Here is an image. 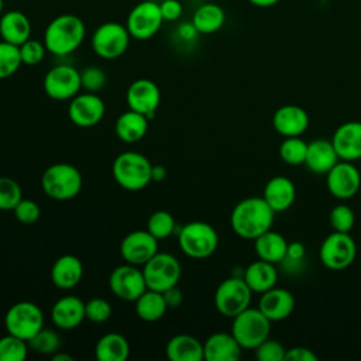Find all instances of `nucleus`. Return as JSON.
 I'll return each instance as SVG.
<instances>
[{
    "label": "nucleus",
    "mask_w": 361,
    "mask_h": 361,
    "mask_svg": "<svg viewBox=\"0 0 361 361\" xmlns=\"http://www.w3.org/2000/svg\"><path fill=\"white\" fill-rule=\"evenodd\" d=\"M275 212L261 196H251L240 200L231 210L230 226L244 240H255L272 227Z\"/></svg>",
    "instance_id": "f257e3e1"
},
{
    "label": "nucleus",
    "mask_w": 361,
    "mask_h": 361,
    "mask_svg": "<svg viewBox=\"0 0 361 361\" xmlns=\"http://www.w3.org/2000/svg\"><path fill=\"white\" fill-rule=\"evenodd\" d=\"M86 27L75 14H59L54 17L44 31L47 51L56 56H66L75 52L83 42Z\"/></svg>",
    "instance_id": "f03ea898"
},
{
    "label": "nucleus",
    "mask_w": 361,
    "mask_h": 361,
    "mask_svg": "<svg viewBox=\"0 0 361 361\" xmlns=\"http://www.w3.org/2000/svg\"><path fill=\"white\" fill-rule=\"evenodd\" d=\"M152 164L149 159L135 151L118 154L111 165V173L118 186L126 190L137 192L151 183Z\"/></svg>",
    "instance_id": "7ed1b4c3"
},
{
    "label": "nucleus",
    "mask_w": 361,
    "mask_h": 361,
    "mask_svg": "<svg viewBox=\"0 0 361 361\" xmlns=\"http://www.w3.org/2000/svg\"><path fill=\"white\" fill-rule=\"evenodd\" d=\"M83 179L80 171L66 162L49 165L41 176V188L44 193L55 200H69L82 190Z\"/></svg>",
    "instance_id": "20e7f679"
},
{
    "label": "nucleus",
    "mask_w": 361,
    "mask_h": 361,
    "mask_svg": "<svg viewBox=\"0 0 361 361\" xmlns=\"http://www.w3.org/2000/svg\"><path fill=\"white\" fill-rule=\"evenodd\" d=\"M178 244L185 255L203 259L217 250L219 234L216 228L206 221H190L180 227Z\"/></svg>",
    "instance_id": "39448f33"
},
{
    "label": "nucleus",
    "mask_w": 361,
    "mask_h": 361,
    "mask_svg": "<svg viewBox=\"0 0 361 361\" xmlns=\"http://www.w3.org/2000/svg\"><path fill=\"white\" fill-rule=\"evenodd\" d=\"M271 323L258 307H247L233 317L231 334L243 350H255L269 337Z\"/></svg>",
    "instance_id": "423d86ee"
},
{
    "label": "nucleus",
    "mask_w": 361,
    "mask_h": 361,
    "mask_svg": "<svg viewBox=\"0 0 361 361\" xmlns=\"http://www.w3.org/2000/svg\"><path fill=\"white\" fill-rule=\"evenodd\" d=\"M4 326L7 333L28 341L44 327V313L37 303L21 300L8 307Z\"/></svg>",
    "instance_id": "0eeeda50"
},
{
    "label": "nucleus",
    "mask_w": 361,
    "mask_h": 361,
    "mask_svg": "<svg viewBox=\"0 0 361 361\" xmlns=\"http://www.w3.org/2000/svg\"><path fill=\"white\" fill-rule=\"evenodd\" d=\"M131 35L126 24L106 21L92 34V49L102 59H117L128 49Z\"/></svg>",
    "instance_id": "6e6552de"
},
{
    "label": "nucleus",
    "mask_w": 361,
    "mask_h": 361,
    "mask_svg": "<svg viewBox=\"0 0 361 361\" xmlns=\"http://www.w3.org/2000/svg\"><path fill=\"white\" fill-rule=\"evenodd\" d=\"M252 290L243 276H230L221 281L214 292V307L226 317H234L250 307Z\"/></svg>",
    "instance_id": "1a4fd4ad"
},
{
    "label": "nucleus",
    "mask_w": 361,
    "mask_h": 361,
    "mask_svg": "<svg viewBox=\"0 0 361 361\" xmlns=\"http://www.w3.org/2000/svg\"><path fill=\"white\" fill-rule=\"evenodd\" d=\"M357 255V244L350 233L333 231L324 237L319 248L320 262L331 271L350 267Z\"/></svg>",
    "instance_id": "9d476101"
},
{
    "label": "nucleus",
    "mask_w": 361,
    "mask_h": 361,
    "mask_svg": "<svg viewBox=\"0 0 361 361\" xmlns=\"http://www.w3.org/2000/svg\"><path fill=\"white\" fill-rule=\"evenodd\" d=\"M180 262L169 252H157L142 265L147 288L158 292L175 286L180 278Z\"/></svg>",
    "instance_id": "9b49d317"
},
{
    "label": "nucleus",
    "mask_w": 361,
    "mask_h": 361,
    "mask_svg": "<svg viewBox=\"0 0 361 361\" xmlns=\"http://www.w3.org/2000/svg\"><path fill=\"white\" fill-rule=\"evenodd\" d=\"M162 23L164 18L159 10V3L142 0L130 10L126 20V27L131 38L145 41L152 38L159 31Z\"/></svg>",
    "instance_id": "f8f14e48"
},
{
    "label": "nucleus",
    "mask_w": 361,
    "mask_h": 361,
    "mask_svg": "<svg viewBox=\"0 0 361 361\" xmlns=\"http://www.w3.org/2000/svg\"><path fill=\"white\" fill-rule=\"evenodd\" d=\"M44 92L54 100H71L82 89L80 72L72 65L52 66L44 76Z\"/></svg>",
    "instance_id": "ddd939ff"
},
{
    "label": "nucleus",
    "mask_w": 361,
    "mask_h": 361,
    "mask_svg": "<svg viewBox=\"0 0 361 361\" xmlns=\"http://www.w3.org/2000/svg\"><path fill=\"white\" fill-rule=\"evenodd\" d=\"M109 288L114 296L127 302L137 300L148 289L142 269L127 262L111 271L109 276Z\"/></svg>",
    "instance_id": "4468645a"
},
{
    "label": "nucleus",
    "mask_w": 361,
    "mask_h": 361,
    "mask_svg": "<svg viewBox=\"0 0 361 361\" xmlns=\"http://www.w3.org/2000/svg\"><path fill=\"white\" fill-rule=\"evenodd\" d=\"M106 111V104L97 93L85 92L78 93L71 99L68 106L69 120L80 128H90L97 126Z\"/></svg>",
    "instance_id": "2eb2a0df"
},
{
    "label": "nucleus",
    "mask_w": 361,
    "mask_h": 361,
    "mask_svg": "<svg viewBox=\"0 0 361 361\" xmlns=\"http://www.w3.org/2000/svg\"><path fill=\"white\" fill-rule=\"evenodd\" d=\"M326 186L336 199H351L361 188V173L354 162L340 159L326 173Z\"/></svg>",
    "instance_id": "dca6fc26"
},
{
    "label": "nucleus",
    "mask_w": 361,
    "mask_h": 361,
    "mask_svg": "<svg viewBox=\"0 0 361 361\" xmlns=\"http://www.w3.org/2000/svg\"><path fill=\"white\" fill-rule=\"evenodd\" d=\"M158 252V240L148 230H134L120 243V255L124 262L142 267Z\"/></svg>",
    "instance_id": "f3484780"
},
{
    "label": "nucleus",
    "mask_w": 361,
    "mask_h": 361,
    "mask_svg": "<svg viewBox=\"0 0 361 361\" xmlns=\"http://www.w3.org/2000/svg\"><path fill=\"white\" fill-rule=\"evenodd\" d=\"M126 102L130 110L141 113L149 118L154 116L161 102L159 87L149 79H137L127 89Z\"/></svg>",
    "instance_id": "a211bd4d"
},
{
    "label": "nucleus",
    "mask_w": 361,
    "mask_h": 361,
    "mask_svg": "<svg viewBox=\"0 0 361 361\" xmlns=\"http://www.w3.org/2000/svg\"><path fill=\"white\" fill-rule=\"evenodd\" d=\"M331 142L340 159L350 162L361 159V121L340 124L331 137Z\"/></svg>",
    "instance_id": "6ab92c4d"
},
{
    "label": "nucleus",
    "mask_w": 361,
    "mask_h": 361,
    "mask_svg": "<svg viewBox=\"0 0 361 361\" xmlns=\"http://www.w3.org/2000/svg\"><path fill=\"white\" fill-rule=\"evenodd\" d=\"M307 111L296 104H283L272 116L274 130L282 137H300L309 127Z\"/></svg>",
    "instance_id": "aec40b11"
},
{
    "label": "nucleus",
    "mask_w": 361,
    "mask_h": 361,
    "mask_svg": "<svg viewBox=\"0 0 361 361\" xmlns=\"http://www.w3.org/2000/svg\"><path fill=\"white\" fill-rule=\"evenodd\" d=\"M85 319V302L78 296H62L51 307V320L61 330H73Z\"/></svg>",
    "instance_id": "412c9836"
},
{
    "label": "nucleus",
    "mask_w": 361,
    "mask_h": 361,
    "mask_svg": "<svg viewBox=\"0 0 361 361\" xmlns=\"http://www.w3.org/2000/svg\"><path fill=\"white\" fill-rule=\"evenodd\" d=\"M258 309L271 320L281 322L290 316L295 309L293 295L283 288H271L261 293Z\"/></svg>",
    "instance_id": "4be33fe9"
},
{
    "label": "nucleus",
    "mask_w": 361,
    "mask_h": 361,
    "mask_svg": "<svg viewBox=\"0 0 361 361\" xmlns=\"http://www.w3.org/2000/svg\"><path fill=\"white\" fill-rule=\"evenodd\" d=\"M241 351L243 347L231 331L213 333L203 343V355L206 361H237L241 357Z\"/></svg>",
    "instance_id": "5701e85b"
},
{
    "label": "nucleus",
    "mask_w": 361,
    "mask_h": 361,
    "mask_svg": "<svg viewBox=\"0 0 361 361\" xmlns=\"http://www.w3.org/2000/svg\"><path fill=\"white\" fill-rule=\"evenodd\" d=\"M262 197L275 213L285 212L295 203L296 186L288 176L278 175L265 183Z\"/></svg>",
    "instance_id": "b1692460"
},
{
    "label": "nucleus",
    "mask_w": 361,
    "mask_h": 361,
    "mask_svg": "<svg viewBox=\"0 0 361 361\" xmlns=\"http://www.w3.org/2000/svg\"><path fill=\"white\" fill-rule=\"evenodd\" d=\"M340 161L331 140L317 138L307 142L305 165L312 173L326 175Z\"/></svg>",
    "instance_id": "393cba45"
},
{
    "label": "nucleus",
    "mask_w": 361,
    "mask_h": 361,
    "mask_svg": "<svg viewBox=\"0 0 361 361\" xmlns=\"http://www.w3.org/2000/svg\"><path fill=\"white\" fill-rule=\"evenodd\" d=\"M83 276L82 261L72 254L58 257L51 267V281L59 289L75 288Z\"/></svg>",
    "instance_id": "a878e982"
},
{
    "label": "nucleus",
    "mask_w": 361,
    "mask_h": 361,
    "mask_svg": "<svg viewBox=\"0 0 361 361\" xmlns=\"http://www.w3.org/2000/svg\"><path fill=\"white\" fill-rule=\"evenodd\" d=\"M0 38L20 47L31 38V21L20 10H8L0 16Z\"/></svg>",
    "instance_id": "bb28decb"
},
{
    "label": "nucleus",
    "mask_w": 361,
    "mask_h": 361,
    "mask_svg": "<svg viewBox=\"0 0 361 361\" xmlns=\"http://www.w3.org/2000/svg\"><path fill=\"white\" fill-rule=\"evenodd\" d=\"M243 278L252 293H264L268 289L276 286L278 271L275 264L258 258L245 267L243 271Z\"/></svg>",
    "instance_id": "cd10ccee"
},
{
    "label": "nucleus",
    "mask_w": 361,
    "mask_h": 361,
    "mask_svg": "<svg viewBox=\"0 0 361 361\" xmlns=\"http://www.w3.org/2000/svg\"><path fill=\"white\" fill-rule=\"evenodd\" d=\"M165 354L171 361H202L203 355V343L199 341L195 336L180 333L172 336L165 347Z\"/></svg>",
    "instance_id": "c85d7f7f"
},
{
    "label": "nucleus",
    "mask_w": 361,
    "mask_h": 361,
    "mask_svg": "<svg viewBox=\"0 0 361 361\" xmlns=\"http://www.w3.org/2000/svg\"><path fill=\"white\" fill-rule=\"evenodd\" d=\"M114 131L118 140H121L123 142H137L142 140L148 131V117L128 109L117 117Z\"/></svg>",
    "instance_id": "c756f323"
},
{
    "label": "nucleus",
    "mask_w": 361,
    "mask_h": 361,
    "mask_svg": "<svg viewBox=\"0 0 361 361\" xmlns=\"http://www.w3.org/2000/svg\"><path fill=\"white\" fill-rule=\"evenodd\" d=\"M286 238L274 230H267L254 240V251L259 259L279 264L286 255Z\"/></svg>",
    "instance_id": "7c9ffc66"
},
{
    "label": "nucleus",
    "mask_w": 361,
    "mask_h": 361,
    "mask_svg": "<svg viewBox=\"0 0 361 361\" xmlns=\"http://www.w3.org/2000/svg\"><path fill=\"white\" fill-rule=\"evenodd\" d=\"M94 355L99 361H126L130 355V344L120 333H106L96 341Z\"/></svg>",
    "instance_id": "2f4dec72"
},
{
    "label": "nucleus",
    "mask_w": 361,
    "mask_h": 361,
    "mask_svg": "<svg viewBox=\"0 0 361 361\" xmlns=\"http://www.w3.org/2000/svg\"><path fill=\"white\" fill-rule=\"evenodd\" d=\"M190 21L199 34H214L224 25L226 13L216 3H203L195 10Z\"/></svg>",
    "instance_id": "473e14b6"
},
{
    "label": "nucleus",
    "mask_w": 361,
    "mask_h": 361,
    "mask_svg": "<svg viewBox=\"0 0 361 361\" xmlns=\"http://www.w3.org/2000/svg\"><path fill=\"white\" fill-rule=\"evenodd\" d=\"M134 303L135 314L138 316V319L148 323L162 319L165 312L168 310L162 293L152 289H147L137 300H134Z\"/></svg>",
    "instance_id": "72a5a7b5"
},
{
    "label": "nucleus",
    "mask_w": 361,
    "mask_h": 361,
    "mask_svg": "<svg viewBox=\"0 0 361 361\" xmlns=\"http://www.w3.org/2000/svg\"><path fill=\"white\" fill-rule=\"evenodd\" d=\"M307 151V142L302 137H283L279 144V158L288 165H302L305 164Z\"/></svg>",
    "instance_id": "f704fd0d"
},
{
    "label": "nucleus",
    "mask_w": 361,
    "mask_h": 361,
    "mask_svg": "<svg viewBox=\"0 0 361 361\" xmlns=\"http://www.w3.org/2000/svg\"><path fill=\"white\" fill-rule=\"evenodd\" d=\"M27 343H28L30 350H32L37 354H42V355H52L56 351H59L61 345H62L61 336L55 330L45 329V327H42Z\"/></svg>",
    "instance_id": "c9c22d12"
},
{
    "label": "nucleus",
    "mask_w": 361,
    "mask_h": 361,
    "mask_svg": "<svg viewBox=\"0 0 361 361\" xmlns=\"http://www.w3.org/2000/svg\"><path fill=\"white\" fill-rule=\"evenodd\" d=\"M28 343L7 333L0 337V361H24L28 354Z\"/></svg>",
    "instance_id": "e433bc0d"
},
{
    "label": "nucleus",
    "mask_w": 361,
    "mask_h": 361,
    "mask_svg": "<svg viewBox=\"0 0 361 361\" xmlns=\"http://www.w3.org/2000/svg\"><path fill=\"white\" fill-rule=\"evenodd\" d=\"M175 219L166 210L154 212L147 220V230L159 241L171 237L175 231Z\"/></svg>",
    "instance_id": "4c0bfd02"
},
{
    "label": "nucleus",
    "mask_w": 361,
    "mask_h": 361,
    "mask_svg": "<svg viewBox=\"0 0 361 361\" xmlns=\"http://www.w3.org/2000/svg\"><path fill=\"white\" fill-rule=\"evenodd\" d=\"M23 65L20 48L6 41H0V79L13 76Z\"/></svg>",
    "instance_id": "58836bf2"
},
{
    "label": "nucleus",
    "mask_w": 361,
    "mask_h": 361,
    "mask_svg": "<svg viewBox=\"0 0 361 361\" xmlns=\"http://www.w3.org/2000/svg\"><path fill=\"white\" fill-rule=\"evenodd\" d=\"M329 223H330L333 231L350 233L355 223L354 210L344 203H338L330 210Z\"/></svg>",
    "instance_id": "ea45409f"
},
{
    "label": "nucleus",
    "mask_w": 361,
    "mask_h": 361,
    "mask_svg": "<svg viewBox=\"0 0 361 361\" xmlns=\"http://www.w3.org/2000/svg\"><path fill=\"white\" fill-rule=\"evenodd\" d=\"M23 199L21 186L8 176H0V210H13Z\"/></svg>",
    "instance_id": "a19ab883"
},
{
    "label": "nucleus",
    "mask_w": 361,
    "mask_h": 361,
    "mask_svg": "<svg viewBox=\"0 0 361 361\" xmlns=\"http://www.w3.org/2000/svg\"><path fill=\"white\" fill-rule=\"evenodd\" d=\"M106 82H107L106 72L99 66L90 65V66H86L80 72V83H82V89L85 92L97 93L99 90H102L104 87Z\"/></svg>",
    "instance_id": "79ce46f5"
},
{
    "label": "nucleus",
    "mask_w": 361,
    "mask_h": 361,
    "mask_svg": "<svg viewBox=\"0 0 361 361\" xmlns=\"http://www.w3.org/2000/svg\"><path fill=\"white\" fill-rule=\"evenodd\" d=\"M18 48H20V56H21L23 65H28V66L38 65L44 59L45 54L48 52L44 41L39 42L38 39H32V38L23 42Z\"/></svg>",
    "instance_id": "37998d69"
},
{
    "label": "nucleus",
    "mask_w": 361,
    "mask_h": 361,
    "mask_svg": "<svg viewBox=\"0 0 361 361\" xmlns=\"http://www.w3.org/2000/svg\"><path fill=\"white\" fill-rule=\"evenodd\" d=\"M111 305L103 298H92L85 303V316L93 323H104L111 316Z\"/></svg>",
    "instance_id": "c03bdc74"
},
{
    "label": "nucleus",
    "mask_w": 361,
    "mask_h": 361,
    "mask_svg": "<svg viewBox=\"0 0 361 361\" xmlns=\"http://www.w3.org/2000/svg\"><path fill=\"white\" fill-rule=\"evenodd\" d=\"M254 351L255 357L259 361H285L286 348L283 347L282 343L272 340L269 337L264 340Z\"/></svg>",
    "instance_id": "a18cd8bd"
},
{
    "label": "nucleus",
    "mask_w": 361,
    "mask_h": 361,
    "mask_svg": "<svg viewBox=\"0 0 361 361\" xmlns=\"http://www.w3.org/2000/svg\"><path fill=\"white\" fill-rule=\"evenodd\" d=\"M14 217L23 224H32L41 216L39 206L31 199H21L18 204L13 209Z\"/></svg>",
    "instance_id": "49530a36"
},
{
    "label": "nucleus",
    "mask_w": 361,
    "mask_h": 361,
    "mask_svg": "<svg viewBox=\"0 0 361 361\" xmlns=\"http://www.w3.org/2000/svg\"><path fill=\"white\" fill-rule=\"evenodd\" d=\"M159 10L164 21H176L183 13L182 3L179 0H161Z\"/></svg>",
    "instance_id": "de8ad7c7"
},
{
    "label": "nucleus",
    "mask_w": 361,
    "mask_h": 361,
    "mask_svg": "<svg viewBox=\"0 0 361 361\" xmlns=\"http://www.w3.org/2000/svg\"><path fill=\"white\" fill-rule=\"evenodd\" d=\"M285 361H317V355L310 348L298 345L286 350Z\"/></svg>",
    "instance_id": "09e8293b"
},
{
    "label": "nucleus",
    "mask_w": 361,
    "mask_h": 361,
    "mask_svg": "<svg viewBox=\"0 0 361 361\" xmlns=\"http://www.w3.org/2000/svg\"><path fill=\"white\" fill-rule=\"evenodd\" d=\"M161 293H162V296L165 299V303H166L168 309H175V307H179L182 305L183 295H182V290L176 285L165 289Z\"/></svg>",
    "instance_id": "8fccbe9b"
},
{
    "label": "nucleus",
    "mask_w": 361,
    "mask_h": 361,
    "mask_svg": "<svg viewBox=\"0 0 361 361\" xmlns=\"http://www.w3.org/2000/svg\"><path fill=\"white\" fill-rule=\"evenodd\" d=\"M176 35L185 41V42H190V41H195L196 37L199 35L196 27L193 25L192 21H188V23H182L178 25L176 28Z\"/></svg>",
    "instance_id": "3c124183"
},
{
    "label": "nucleus",
    "mask_w": 361,
    "mask_h": 361,
    "mask_svg": "<svg viewBox=\"0 0 361 361\" xmlns=\"http://www.w3.org/2000/svg\"><path fill=\"white\" fill-rule=\"evenodd\" d=\"M305 255H306V248L300 241H292L288 243V248H286V259H292V261H305Z\"/></svg>",
    "instance_id": "603ef678"
},
{
    "label": "nucleus",
    "mask_w": 361,
    "mask_h": 361,
    "mask_svg": "<svg viewBox=\"0 0 361 361\" xmlns=\"http://www.w3.org/2000/svg\"><path fill=\"white\" fill-rule=\"evenodd\" d=\"M166 178V168L164 165H152L151 169V180L161 182Z\"/></svg>",
    "instance_id": "864d4df0"
},
{
    "label": "nucleus",
    "mask_w": 361,
    "mask_h": 361,
    "mask_svg": "<svg viewBox=\"0 0 361 361\" xmlns=\"http://www.w3.org/2000/svg\"><path fill=\"white\" fill-rule=\"evenodd\" d=\"M247 1L259 8H269V7L276 6L281 0H247Z\"/></svg>",
    "instance_id": "5fc2aeb1"
},
{
    "label": "nucleus",
    "mask_w": 361,
    "mask_h": 361,
    "mask_svg": "<svg viewBox=\"0 0 361 361\" xmlns=\"http://www.w3.org/2000/svg\"><path fill=\"white\" fill-rule=\"evenodd\" d=\"M51 358H52L54 361H73L72 355H69V354L63 353L62 350H59V351H56L55 354H52V355H51Z\"/></svg>",
    "instance_id": "6e6d98bb"
},
{
    "label": "nucleus",
    "mask_w": 361,
    "mask_h": 361,
    "mask_svg": "<svg viewBox=\"0 0 361 361\" xmlns=\"http://www.w3.org/2000/svg\"><path fill=\"white\" fill-rule=\"evenodd\" d=\"M3 6H4V1H3V0H0V16L3 14Z\"/></svg>",
    "instance_id": "4d7b16f0"
}]
</instances>
